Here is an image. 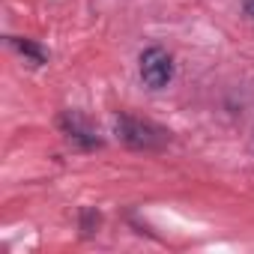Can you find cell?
<instances>
[{
    "label": "cell",
    "mask_w": 254,
    "mask_h": 254,
    "mask_svg": "<svg viewBox=\"0 0 254 254\" xmlns=\"http://www.w3.org/2000/svg\"><path fill=\"white\" fill-rule=\"evenodd\" d=\"M9 45L18 51V54H24V57H30L36 66H42L45 60H48V54L36 45V42H30V39H18V36H9Z\"/></svg>",
    "instance_id": "obj_4"
},
{
    "label": "cell",
    "mask_w": 254,
    "mask_h": 254,
    "mask_svg": "<svg viewBox=\"0 0 254 254\" xmlns=\"http://www.w3.org/2000/svg\"><path fill=\"white\" fill-rule=\"evenodd\" d=\"M114 129L120 135V141L132 150H162L168 144V132L162 126L150 123V120H138L132 114H117L114 117Z\"/></svg>",
    "instance_id": "obj_1"
},
{
    "label": "cell",
    "mask_w": 254,
    "mask_h": 254,
    "mask_svg": "<svg viewBox=\"0 0 254 254\" xmlns=\"http://www.w3.org/2000/svg\"><path fill=\"white\" fill-rule=\"evenodd\" d=\"M171 78H174V57L159 45L147 48L141 54V81L150 90H162L171 84Z\"/></svg>",
    "instance_id": "obj_2"
},
{
    "label": "cell",
    "mask_w": 254,
    "mask_h": 254,
    "mask_svg": "<svg viewBox=\"0 0 254 254\" xmlns=\"http://www.w3.org/2000/svg\"><path fill=\"white\" fill-rule=\"evenodd\" d=\"M96 227H99V212L96 209H84L81 212V230L90 236V233H96Z\"/></svg>",
    "instance_id": "obj_5"
},
{
    "label": "cell",
    "mask_w": 254,
    "mask_h": 254,
    "mask_svg": "<svg viewBox=\"0 0 254 254\" xmlns=\"http://www.w3.org/2000/svg\"><path fill=\"white\" fill-rule=\"evenodd\" d=\"M60 123H63V129H66V135H69L72 141H81L84 147H99V144H102V141L87 129V126H84V120H81L78 114H66Z\"/></svg>",
    "instance_id": "obj_3"
},
{
    "label": "cell",
    "mask_w": 254,
    "mask_h": 254,
    "mask_svg": "<svg viewBox=\"0 0 254 254\" xmlns=\"http://www.w3.org/2000/svg\"><path fill=\"white\" fill-rule=\"evenodd\" d=\"M242 6H245V15L254 21V0H242Z\"/></svg>",
    "instance_id": "obj_6"
}]
</instances>
